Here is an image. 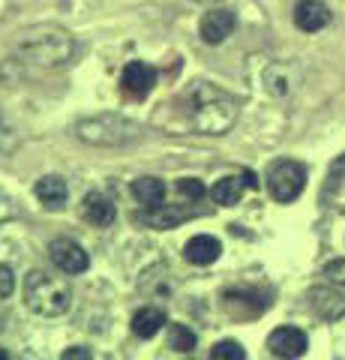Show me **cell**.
<instances>
[{"label":"cell","mask_w":345,"mask_h":360,"mask_svg":"<svg viewBox=\"0 0 345 360\" xmlns=\"http://www.w3.org/2000/svg\"><path fill=\"white\" fill-rule=\"evenodd\" d=\"M132 195H136L144 207H160L165 201V180L162 177H138L136 184H132Z\"/></svg>","instance_id":"2e32d148"},{"label":"cell","mask_w":345,"mask_h":360,"mask_svg":"<svg viewBox=\"0 0 345 360\" xmlns=\"http://www.w3.org/2000/svg\"><path fill=\"white\" fill-rule=\"evenodd\" d=\"M195 333L186 328V324H171L169 328V345L174 348V352H181V354H189L195 348Z\"/></svg>","instance_id":"d6986e66"},{"label":"cell","mask_w":345,"mask_h":360,"mask_svg":"<svg viewBox=\"0 0 345 360\" xmlns=\"http://www.w3.org/2000/svg\"><path fill=\"white\" fill-rule=\"evenodd\" d=\"M138 219L153 225V229H174V225H181L183 219H189V210L160 205V207H148V213H141Z\"/></svg>","instance_id":"ac0fdd59"},{"label":"cell","mask_w":345,"mask_h":360,"mask_svg":"<svg viewBox=\"0 0 345 360\" xmlns=\"http://www.w3.org/2000/svg\"><path fill=\"white\" fill-rule=\"evenodd\" d=\"M267 348H271L273 357H300L306 354L309 340L300 328H276L267 336Z\"/></svg>","instance_id":"52a82bcc"},{"label":"cell","mask_w":345,"mask_h":360,"mask_svg":"<svg viewBox=\"0 0 345 360\" xmlns=\"http://www.w3.org/2000/svg\"><path fill=\"white\" fill-rule=\"evenodd\" d=\"M15 291V274L9 264H0V300H6Z\"/></svg>","instance_id":"7402d4cb"},{"label":"cell","mask_w":345,"mask_h":360,"mask_svg":"<svg viewBox=\"0 0 345 360\" xmlns=\"http://www.w3.org/2000/svg\"><path fill=\"white\" fill-rule=\"evenodd\" d=\"M25 303L33 315L42 319H58L72 307V288L63 276H51L46 270H30L25 276Z\"/></svg>","instance_id":"3957f363"},{"label":"cell","mask_w":345,"mask_h":360,"mask_svg":"<svg viewBox=\"0 0 345 360\" xmlns=\"http://www.w3.org/2000/svg\"><path fill=\"white\" fill-rule=\"evenodd\" d=\"M306 186V168L294 162V160H282V162H273L271 172H267V189L276 201H294Z\"/></svg>","instance_id":"5b68a950"},{"label":"cell","mask_w":345,"mask_h":360,"mask_svg":"<svg viewBox=\"0 0 345 360\" xmlns=\"http://www.w3.org/2000/svg\"><path fill=\"white\" fill-rule=\"evenodd\" d=\"M87 357H93V352H91V348H82V345L66 348V352H63V360H87Z\"/></svg>","instance_id":"cb8c5ba5"},{"label":"cell","mask_w":345,"mask_h":360,"mask_svg":"<svg viewBox=\"0 0 345 360\" xmlns=\"http://www.w3.org/2000/svg\"><path fill=\"white\" fill-rule=\"evenodd\" d=\"M75 132H79V139L84 144H96V148H124V144H132L141 139V127L126 120L124 115L87 117L75 127Z\"/></svg>","instance_id":"277c9868"},{"label":"cell","mask_w":345,"mask_h":360,"mask_svg":"<svg viewBox=\"0 0 345 360\" xmlns=\"http://www.w3.org/2000/svg\"><path fill=\"white\" fill-rule=\"evenodd\" d=\"M210 357L214 360H243L247 352H243V345L235 342V340H222V342H216L214 348H210Z\"/></svg>","instance_id":"ffe728a7"},{"label":"cell","mask_w":345,"mask_h":360,"mask_svg":"<svg viewBox=\"0 0 345 360\" xmlns=\"http://www.w3.org/2000/svg\"><path fill=\"white\" fill-rule=\"evenodd\" d=\"M33 195H37L48 210H60L66 205V195H70V189H66V180H60L58 174H46V177L37 180V186H33Z\"/></svg>","instance_id":"5bb4252c"},{"label":"cell","mask_w":345,"mask_h":360,"mask_svg":"<svg viewBox=\"0 0 345 360\" xmlns=\"http://www.w3.org/2000/svg\"><path fill=\"white\" fill-rule=\"evenodd\" d=\"M219 252H222V243L216 238H210V234H195V238L183 246L186 262L189 264H198V267L214 264L216 258H219Z\"/></svg>","instance_id":"7c38bea8"},{"label":"cell","mask_w":345,"mask_h":360,"mask_svg":"<svg viewBox=\"0 0 345 360\" xmlns=\"http://www.w3.org/2000/svg\"><path fill=\"white\" fill-rule=\"evenodd\" d=\"M48 258H51V264L66 276L84 274V270L91 267V258H87V252L82 250V243H75L72 238H54L48 243Z\"/></svg>","instance_id":"8992f818"},{"label":"cell","mask_w":345,"mask_h":360,"mask_svg":"<svg viewBox=\"0 0 345 360\" xmlns=\"http://www.w3.org/2000/svg\"><path fill=\"white\" fill-rule=\"evenodd\" d=\"M235 25H237L235 13H228V9H210V13H204L202 25H198V33H202V39L207 45H219V42H226V37H231Z\"/></svg>","instance_id":"9c48e42d"},{"label":"cell","mask_w":345,"mask_h":360,"mask_svg":"<svg viewBox=\"0 0 345 360\" xmlns=\"http://www.w3.org/2000/svg\"><path fill=\"white\" fill-rule=\"evenodd\" d=\"M309 307H313L321 319L333 321L345 312V297L337 295V291H330V288H313L309 291Z\"/></svg>","instance_id":"9a60e30c"},{"label":"cell","mask_w":345,"mask_h":360,"mask_svg":"<svg viewBox=\"0 0 345 360\" xmlns=\"http://www.w3.org/2000/svg\"><path fill=\"white\" fill-rule=\"evenodd\" d=\"M294 25L306 33H315L330 25V9L321 0H300L294 6Z\"/></svg>","instance_id":"8fae6325"},{"label":"cell","mask_w":345,"mask_h":360,"mask_svg":"<svg viewBox=\"0 0 345 360\" xmlns=\"http://www.w3.org/2000/svg\"><path fill=\"white\" fill-rule=\"evenodd\" d=\"M120 84H124V90L129 96L141 99V96L150 94L153 84H157V70L148 63H141V60H132V63H126L124 75H120Z\"/></svg>","instance_id":"30bf717a"},{"label":"cell","mask_w":345,"mask_h":360,"mask_svg":"<svg viewBox=\"0 0 345 360\" xmlns=\"http://www.w3.org/2000/svg\"><path fill=\"white\" fill-rule=\"evenodd\" d=\"M259 186V180H255L252 172H243V174H228V177H222L214 184V189H210V195H214L216 205L222 207H231V205H237L240 195H243V189H255Z\"/></svg>","instance_id":"ba28073f"},{"label":"cell","mask_w":345,"mask_h":360,"mask_svg":"<svg viewBox=\"0 0 345 360\" xmlns=\"http://www.w3.org/2000/svg\"><path fill=\"white\" fill-rule=\"evenodd\" d=\"M186 120L198 135H226L237 120V103L222 87L195 82L186 90Z\"/></svg>","instance_id":"6da1fadb"},{"label":"cell","mask_w":345,"mask_h":360,"mask_svg":"<svg viewBox=\"0 0 345 360\" xmlns=\"http://www.w3.org/2000/svg\"><path fill=\"white\" fill-rule=\"evenodd\" d=\"M325 276L330 279V283L345 285V258H339V262H330V264L325 267Z\"/></svg>","instance_id":"603a6c76"},{"label":"cell","mask_w":345,"mask_h":360,"mask_svg":"<svg viewBox=\"0 0 345 360\" xmlns=\"http://www.w3.org/2000/svg\"><path fill=\"white\" fill-rule=\"evenodd\" d=\"M15 51L33 66L54 70V66H63V63L72 60L75 39L63 27L42 25V27H30V30L21 33V37L15 39Z\"/></svg>","instance_id":"7a4b0ae2"},{"label":"cell","mask_w":345,"mask_h":360,"mask_svg":"<svg viewBox=\"0 0 345 360\" xmlns=\"http://www.w3.org/2000/svg\"><path fill=\"white\" fill-rule=\"evenodd\" d=\"M165 324V312L157 309V307H144L132 315V333L141 336V340H150V336H157Z\"/></svg>","instance_id":"e0dca14e"},{"label":"cell","mask_w":345,"mask_h":360,"mask_svg":"<svg viewBox=\"0 0 345 360\" xmlns=\"http://www.w3.org/2000/svg\"><path fill=\"white\" fill-rule=\"evenodd\" d=\"M13 217V205H9V198L0 193V219H9Z\"/></svg>","instance_id":"d4e9b609"},{"label":"cell","mask_w":345,"mask_h":360,"mask_svg":"<svg viewBox=\"0 0 345 360\" xmlns=\"http://www.w3.org/2000/svg\"><path fill=\"white\" fill-rule=\"evenodd\" d=\"M177 189H181V195H186L189 201H198V198L207 195L204 184H202V180H195V177H183L181 184H177Z\"/></svg>","instance_id":"44dd1931"},{"label":"cell","mask_w":345,"mask_h":360,"mask_svg":"<svg viewBox=\"0 0 345 360\" xmlns=\"http://www.w3.org/2000/svg\"><path fill=\"white\" fill-rule=\"evenodd\" d=\"M82 210H84V219H91L96 229H108L115 222L117 210H115V201L105 198L103 193H87L82 201Z\"/></svg>","instance_id":"4fadbf2b"}]
</instances>
